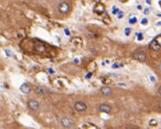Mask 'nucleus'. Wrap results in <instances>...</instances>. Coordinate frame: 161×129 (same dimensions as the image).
Returning <instances> with one entry per match:
<instances>
[{
  "mask_svg": "<svg viewBox=\"0 0 161 129\" xmlns=\"http://www.w3.org/2000/svg\"><path fill=\"white\" fill-rule=\"evenodd\" d=\"M119 67V65L117 64V63H115L114 64H113V68H115V67Z\"/></svg>",
  "mask_w": 161,
  "mask_h": 129,
  "instance_id": "nucleus-19",
  "label": "nucleus"
},
{
  "mask_svg": "<svg viewBox=\"0 0 161 129\" xmlns=\"http://www.w3.org/2000/svg\"><path fill=\"white\" fill-rule=\"evenodd\" d=\"M131 28H125V33L126 36H129L130 35V33H131Z\"/></svg>",
  "mask_w": 161,
  "mask_h": 129,
  "instance_id": "nucleus-12",
  "label": "nucleus"
},
{
  "mask_svg": "<svg viewBox=\"0 0 161 129\" xmlns=\"http://www.w3.org/2000/svg\"><path fill=\"white\" fill-rule=\"evenodd\" d=\"M28 107H29V109H31V110H37L39 108V104L37 101L33 100V99H30L27 102Z\"/></svg>",
  "mask_w": 161,
  "mask_h": 129,
  "instance_id": "nucleus-5",
  "label": "nucleus"
},
{
  "mask_svg": "<svg viewBox=\"0 0 161 129\" xmlns=\"http://www.w3.org/2000/svg\"><path fill=\"white\" fill-rule=\"evenodd\" d=\"M133 57L135 60L140 61V62H144L147 59L146 54L142 51H136L133 54Z\"/></svg>",
  "mask_w": 161,
  "mask_h": 129,
  "instance_id": "nucleus-3",
  "label": "nucleus"
},
{
  "mask_svg": "<svg viewBox=\"0 0 161 129\" xmlns=\"http://www.w3.org/2000/svg\"><path fill=\"white\" fill-rule=\"evenodd\" d=\"M101 93L104 96H110L113 94V90L109 86H102L100 89Z\"/></svg>",
  "mask_w": 161,
  "mask_h": 129,
  "instance_id": "nucleus-9",
  "label": "nucleus"
},
{
  "mask_svg": "<svg viewBox=\"0 0 161 129\" xmlns=\"http://www.w3.org/2000/svg\"><path fill=\"white\" fill-rule=\"evenodd\" d=\"M57 9L62 14H66L70 10V6L67 2L63 1V2H60L57 5Z\"/></svg>",
  "mask_w": 161,
  "mask_h": 129,
  "instance_id": "nucleus-1",
  "label": "nucleus"
},
{
  "mask_svg": "<svg viewBox=\"0 0 161 129\" xmlns=\"http://www.w3.org/2000/svg\"><path fill=\"white\" fill-rule=\"evenodd\" d=\"M149 124H150V126H157V124H158V121L156 120H155V119H152V120H150Z\"/></svg>",
  "mask_w": 161,
  "mask_h": 129,
  "instance_id": "nucleus-11",
  "label": "nucleus"
},
{
  "mask_svg": "<svg viewBox=\"0 0 161 129\" xmlns=\"http://www.w3.org/2000/svg\"><path fill=\"white\" fill-rule=\"evenodd\" d=\"M136 35L138 36V40L139 41H141L143 39V36H142V33H136Z\"/></svg>",
  "mask_w": 161,
  "mask_h": 129,
  "instance_id": "nucleus-14",
  "label": "nucleus"
},
{
  "mask_svg": "<svg viewBox=\"0 0 161 129\" xmlns=\"http://www.w3.org/2000/svg\"><path fill=\"white\" fill-rule=\"evenodd\" d=\"M149 13H150V9L146 8V9L144 10V15H148Z\"/></svg>",
  "mask_w": 161,
  "mask_h": 129,
  "instance_id": "nucleus-16",
  "label": "nucleus"
},
{
  "mask_svg": "<svg viewBox=\"0 0 161 129\" xmlns=\"http://www.w3.org/2000/svg\"><path fill=\"white\" fill-rule=\"evenodd\" d=\"M94 11L98 15H101L102 13H103L104 11V6L102 4H97L96 6H95Z\"/></svg>",
  "mask_w": 161,
  "mask_h": 129,
  "instance_id": "nucleus-10",
  "label": "nucleus"
},
{
  "mask_svg": "<svg viewBox=\"0 0 161 129\" xmlns=\"http://www.w3.org/2000/svg\"><path fill=\"white\" fill-rule=\"evenodd\" d=\"M150 78H151L152 81H153V82L155 81V78H154V77H152V76H150Z\"/></svg>",
  "mask_w": 161,
  "mask_h": 129,
  "instance_id": "nucleus-21",
  "label": "nucleus"
},
{
  "mask_svg": "<svg viewBox=\"0 0 161 129\" xmlns=\"http://www.w3.org/2000/svg\"><path fill=\"white\" fill-rule=\"evenodd\" d=\"M74 108L78 112H84V111L86 110L87 106L84 101H77L74 104Z\"/></svg>",
  "mask_w": 161,
  "mask_h": 129,
  "instance_id": "nucleus-4",
  "label": "nucleus"
},
{
  "mask_svg": "<svg viewBox=\"0 0 161 129\" xmlns=\"http://www.w3.org/2000/svg\"><path fill=\"white\" fill-rule=\"evenodd\" d=\"M136 21H137V19L136 18H133L129 20V23H131V24H134L135 23H136Z\"/></svg>",
  "mask_w": 161,
  "mask_h": 129,
  "instance_id": "nucleus-13",
  "label": "nucleus"
},
{
  "mask_svg": "<svg viewBox=\"0 0 161 129\" xmlns=\"http://www.w3.org/2000/svg\"><path fill=\"white\" fill-rule=\"evenodd\" d=\"M20 90L21 92L25 94H29L31 92L32 89H31V86L29 85V83H24L20 86Z\"/></svg>",
  "mask_w": 161,
  "mask_h": 129,
  "instance_id": "nucleus-7",
  "label": "nucleus"
},
{
  "mask_svg": "<svg viewBox=\"0 0 161 129\" xmlns=\"http://www.w3.org/2000/svg\"><path fill=\"white\" fill-rule=\"evenodd\" d=\"M49 71L50 73H54V71H53V70H52L51 68H49Z\"/></svg>",
  "mask_w": 161,
  "mask_h": 129,
  "instance_id": "nucleus-22",
  "label": "nucleus"
},
{
  "mask_svg": "<svg viewBox=\"0 0 161 129\" xmlns=\"http://www.w3.org/2000/svg\"><path fill=\"white\" fill-rule=\"evenodd\" d=\"M37 93L39 94H42L44 93V90H43V89H42V88H38V90H37Z\"/></svg>",
  "mask_w": 161,
  "mask_h": 129,
  "instance_id": "nucleus-15",
  "label": "nucleus"
},
{
  "mask_svg": "<svg viewBox=\"0 0 161 129\" xmlns=\"http://www.w3.org/2000/svg\"><path fill=\"white\" fill-rule=\"evenodd\" d=\"M147 23V18L143 19L142 20V24H143V25H146Z\"/></svg>",
  "mask_w": 161,
  "mask_h": 129,
  "instance_id": "nucleus-17",
  "label": "nucleus"
},
{
  "mask_svg": "<svg viewBox=\"0 0 161 129\" xmlns=\"http://www.w3.org/2000/svg\"><path fill=\"white\" fill-rule=\"evenodd\" d=\"M149 47L154 51H159L161 49V42H158L156 39H154L150 43Z\"/></svg>",
  "mask_w": 161,
  "mask_h": 129,
  "instance_id": "nucleus-8",
  "label": "nucleus"
},
{
  "mask_svg": "<svg viewBox=\"0 0 161 129\" xmlns=\"http://www.w3.org/2000/svg\"><path fill=\"white\" fill-rule=\"evenodd\" d=\"M0 19H1V15H0Z\"/></svg>",
  "mask_w": 161,
  "mask_h": 129,
  "instance_id": "nucleus-25",
  "label": "nucleus"
},
{
  "mask_svg": "<svg viewBox=\"0 0 161 129\" xmlns=\"http://www.w3.org/2000/svg\"><path fill=\"white\" fill-rule=\"evenodd\" d=\"M137 8H138V9H142V6H140V5H139V6L137 7Z\"/></svg>",
  "mask_w": 161,
  "mask_h": 129,
  "instance_id": "nucleus-23",
  "label": "nucleus"
},
{
  "mask_svg": "<svg viewBox=\"0 0 161 129\" xmlns=\"http://www.w3.org/2000/svg\"><path fill=\"white\" fill-rule=\"evenodd\" d=\"M60 123L62 124V126L64 128H70L71 127L73 124H74V121L73 119L68 118V117H63V118H61L60 120Z\"/></svg>",
  "mask_w": 161,
  "mask_h": 129,
  "instance_id": "nucleus-2",
  "label": "nucleus"
},
{
  "mask_svg": "<svg viewBox=\"0 0 161 129\" xmlns=\"http://www.w3.org/2000/svg\"><path fill=\"white\" fill-rule=\"evenodd\" d=\"M99 110L104 113H110L112 111V107L106 103H102L99 106Z\"/></svg>",
  "mask_w": 161,
  "mask_h": 129,
  "instance_id": "nucleus-6",
  "label": "nucleus"
},
{
  "mask_svg": "<svg viewBox=\"0 0 161 129\" xmlns=\"http://www.w3.org/2000/svg\"><path fill=\"white\" fill-rule=\"evenodd\" d=\"M65 32L66 33V34L67 35V36H69V35H70V31H69L67 29H65Z\"/></svg>",
  "mask_w": 161,
  "mask_h": 129,
  "instance_id": "nucleus-18",
  "label": "nucleus"
},
{
  "mask_svg": "<svg viewBox=\"0 0 161 129\" xmlns=\"http://www.w3.org/2000/svg\"><path fill=\"white\" fill-rule=\"evenodd\" d=\"M159 95L161 96V87H159Z\"/></svg>",
  "mask_w": 161,
  "mask_h": 129,
  "instance_id": "nucleus-24",
  "label": "nucleus"
},
{
  "mask_svg": "<svg viewBox=\"0 0 161 129\" xmlns=\"http://www.w3.org/2000/svg\"><path fill=\"white\" fill-rule=\"evenodd\" d=\"M146 2H147L148 4H151V0H146Z\"/></svg>",
  "mask_w": 161,
  "mask_h": 129,
  "instance_id": "nucleus-20",
  "label": "nucleus"
}]
</instances>
